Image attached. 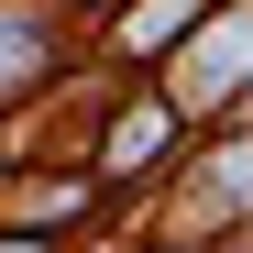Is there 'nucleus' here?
<instances>
[{"label": "nucleus", "instance_id": "obj_2", "mask_svg": "<svg viewBox=\"0 0 253 253\" xmlns=\"http://www.w3.org/2000/svg\"><path fill=\"white\" fill-rule=\"evenodd\" d=\"M44 44H33V22H0V77H33Z\"/></svg>", "mask_w": 253, "mask_h": 253}, {"label": "nucleus", "instance_id": "obj_1", "mask_svg": "<svg viewBox=\"0 0 253 253\" xmlns=\"http://www.w3.org/2000/svg\"><path fill=\"white\" fill-rule=\"evenodd\" d=\"M198 11V0H154V11L132 22V33H121V55H165V44H176V22Z\"/></svg>", "mask_w": 253, "mask_h": 253}]
</instances>
